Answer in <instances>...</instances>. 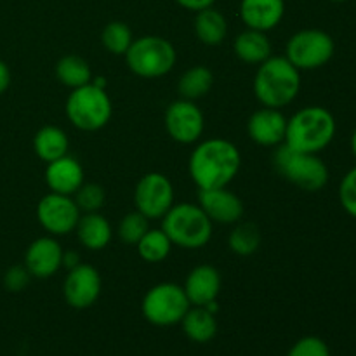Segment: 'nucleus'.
Here are the masks:
<instances>
[{
    "instance_id": "obj_14",
    "label": "nucleus",
    "mask_w": 356,
    "mask_h": 356,
    "mask_svg": "<svg viewBox=\"0 0 356 356\" xmlns=\"http://www.w3.org/2000/svg\"><path fill=\"white\" fill-rule=\"evenodd\" d=\"M198 205L209 216L212 222L219 225H236L243 218V202L238 195L226 188L198 190Z\"/></svg>"
},
{
    "instance_id": "obj_20",
    "label": "nucleus",
    "mask_w": 356,
    "mask_h": 356,
    "mask_svg": "<svg viewBox=\"0 0 356 356\" xmlns=\"http://www.w3.org/2000/svg\"><path fill=\"white\" fill-rule=\"evenodd\" d=\"M75 233L79 236V242L89 250L106 249L113 236L110 222L99 212H87V214L80 216Z\"/></svg>"
},
{
    "instance_id": "obj_21",
    "label": "nucleus",
    "mask_w": 356,
    "mask_h": 356,
    "mask_svg": "<svg viewBox=\"0 0 356 356\" xmlns=\"http://www.w3.org/2000/svg\"><path fill=\"white\" fill-rule=\"evenodd\" d=\"M184 336L198 344L211 343L218 334V318L204 306H190L181 320Z\"/></svg>"
},
{
    "instance_id": "obj_22",
    "label": "nucleus",
    "mask_w": 356,
    "mask_h": 356,
    "mask_svg": "<svg viewBox=\"0 0 356 356\" xmlns=\"http://www.w3.org/2000/svg\"><path fill=\"white\" fill-rule=\"evenodd\" d=\"M233 49L236 58L249 65H261L271 56V42L266 31L252 30V28H247L235 38Z\"/></svg>"
},
{
    "instance_id": "obj_27",
    "label": "nucleus",
    "mask_w": 356,
    "mask_h": 356,
    "mask_svg": "<svg viewBox=\"0 0 356 356\" xmlns=\"http://www.w3.org/2000/svg\"><path fill=\"white\" fill-rule=\"evenodd\" d=\"M136 249H138L139 257H141L143 261L156 264L162 263V261H165L167 257H169L170 249H172V242H170L169 236L163 233L162 228H149L148 232H146V235L139 240Z\"/></svg>"
},
{
    "instance_id": "obj_8",
    "label": "nucleus",
    "mask_w": 356,
    "mask_h": 356,
    "mask_svg": "<svg viewBox=\"0 0 356 356\" xmlns=\"http://www.w3.org/2000/svg\"><path fill=\"white\" fill-rule=\"evenodd\" d=\"M190 306L186 292L181 285L163 282L146 292L141 302V313L152 325L172 327L181 323Z\"/></svg>"
},
{
    "instance_id": "obj_9",
    "label": "nucleus",
    "mask_w": 356,
    "mask_h": 356,
    "mask_svg": "<svg viewBox=\"0 0 356 356\" xmlns=\"http://www.w3.org/2000/svg\"><path fill=\"white\" fill-rule=\"evenodd\" d=\"M336 52L334 38L327 31L308 28L292 35L285 47V58L299 70L309 72L325 66Z\"/></svg>"
},
{
    "instance_id": "obj_30",
    "label": "nucleus",
    "mask_w": 356,
    "mask_h": 356,
    "mask_svg": "<svg viewBox=\"0 0 356 356\" xmlns=\"http://www.w3.org/2000/svg\"><path fill=\"white\" fill-rule=\"evenodd\" d=\"M148 229L149 219L139 211H134L124 216V219H122L117 228V235L127 245H138V242L146 235Z\"/></svg>"
},
{
    "instance_id": "obj_36",
    "label": "nucleus",
    "mask_w": 356,
    "mask_h": 356,
    "mask_svg": "<svg viewBox=\"0 0 356 356\" xmlns=\"http://www.w3.org/2000/svg\"><path fill=\"white\" fill-rule=\"evenodd\" d=\"M80 263H82V261H80L79 252H75V250H66V252H63V266L68 271L79 266Z\"/></svg>"
},
{
    "instance_id": "obj_5",
    "label": "nucleus",
    "mask_w": 356,
    "mask_h": 356,
    "mask_svg": "<svg viewBox=\"0 0 356 356\" xmlns=\"http://www.w3.org/2000/svg\"><path fill=\"white\" fill-rule=\"evenodd\" d=\"M273 167L284 179L308 193L320 191L329 183V167L318 153L296 152L280 145L273 153Z\"/></svg>"
},
{
    "instance_id": "obj_10",
    "label": "nucleus",
    "mask_w": 356,
    "mask_h": 356,
    "mask_svg": "<svg viewBox=\"0 0 356 356\" xmlns=\"http://www.w3.org/2000/svg\"><path fill=\"white\" fill-rule=\"evenodd\" d=\"M136 211L146 218L162 219L174 205V186L162 172H148L138 181L134 191Z\"/></svg>"
},
{
    "instance_id": "obj_23",
    "label": "nucleus",
    "mask_w": 356,
    "mask_h": 356,
    "mask_svg": "<svg viewBox=\"0 0 356 356\" xmlns=\"http://www.w3.org/2000/svg\"><path fill=\"white\" fill-rule=\"evenodd\" d=\"M68 136H66V132L63 129L56 127V125H45L33 138L35 155L40 160H44L45 163L68 155Z\"/></svg>"
},
{
    "instance_id": "obj_32",
    "label": "nucleus",
    "mask_w": 356,
    "mask_h": 356,
    "mask_svg": "<svg viewBox=\"0 0 356 356\" xmlns=\"http://www.w3.org/2000/svg\"><path fill=\"white\" fill-rule=\"evenodd\" d=\"M287 356H330V350L323 339L316 336L301 337L289 350Z\"/></svg>"
},
{
    "instance_id": "obj_35",
    "label": "nucleus",
    "mask_w": 356,
    "mask_h": 356,
    "mask_svg": "<svg viewBox=\"0 0 356 356\" xmlns=\"http://www.w3.org/2000/svg\"><path fill=\"white\" fill-rule=\"evenodd\" d=\"M183 9L193 10V13H198V10H204L207 7L214 6L216 0H176Z\"/></svg>"
},
{
    "instance_id": "obj_13",
    "label": "nucleus",
    "mask_w": 356,
    "mask_h": 356,
    "mask_svg": "<svg viewBox=\"0 0 356 356\" xmlns=\"http://www.w3.org/2000/svg\"><path fill=\"white\" fill-rule=\"evenodd\" d=\"M101 287H103V282H101L99 271L90 264L80 263L66 275L65 284H63V296H65L66 305L72 308L87 309L97 302Z\"/></svg>"
},
{
    "instance_id": "obj_6",
    "label": "nucleus",
    "mask_w": 356,
    "mask_h": 356,
    "mask_svg": "<svg viewBox=\"0 0 356 356\" xmlns=\"http://www.w3.org/2000/svg\"><path fill=\"white\" fill-rule=\"evenodd\" d=\"M129 70L141 79H159L172 72L177 52L167 38L159 35H145L134 38L125 54Z\"/></svg>"
},
{
    "instance_id": "obj_38",
    "label": "nucleus",
    "mask_w": 356,
    "mask_h": 356,
    "mask_svg": "<svg viewBox=\"0 0 356 356\" xmlns=\"http://www.w3.org/2000/svg\"><path fill=\"white\" fill-rule=\"evenodd\" d=\"M351 149H353V155L356 156V129H355L353 136H351Z\"/></svg>"
},
{
    "instance_id": "obj_3",
    "label": "nucleus",
    "mask_w": 356,
    "mask_h": 356,
    "mask_svg": "<svg viewBox=\"0 0 356 356\" xmlns=\"http://www.w3.org/2000/svg\"><path fill=\"white\" fill-rule=\"evenodd\" d=\"M336 136V118L323 106H306L287 118L285 141L296 152L320 153Z\"/></svg>"
},
{
    "instance_id": "obj_18",
    "label": "nucleus",
    "mask_w": 356,
    "mask_h": 356,
    "mask_svg": "<svg viewBox=\"0 0 356 356\" xmlns=\"http://www.w3.org/2000/svg\"><path fill=\"white\" fill-rule=\"evenodd\" d=\"M45 183L54 193L73 197L76 190L83 184V169L80 162L73 156L65 155L52 160L45 167Z\"/></svg>"
},
{
    "instance_id": "obj_24",
    "label": "nucleus",
    "mask_w": 356,
    "mask_h": 356,
    "mask_svg": "<svg viewBox=\"0 0 356 356\" xmlns=\"http://www.w3.org/2000/svg\"><path fill=\"white\" fill-rule=\"evenodd\" d=\"M195 35L205 45H219L228 35V21L214 7L198 10L195 16Z\"/></svg>"
},
{
    "instance_id": "obj_19",
    "label": "nucleus",
    "mask_w": 356,
    "mask_h": 356,
    "mask_svg": "<svg viewBox=\"0 0 356 356\" xmlns=\"http://www.w3.org/2000/svg\"><path fill=\"white\" fill-rule=\"evenodd\" d=\"M285 14L284 0H242L240 17L247 28L270 31L280 24Z\"/></svg>"
},
{
    "instance_id": "obj_17",
    "label": "nucleus",
    "mask_w": 356,
    "mask_h": 356,
    "mask_svg": "<svg viewBox=\"0 0 356 356\" xmlns=\"http://www.w3.org/2000/svg\"><path fill=\"white\" fill-rule=\"evenodd\" d=\"M183 289L191 306H205L218 301L221 292V275L211 264H200L188 273Z\"/></svg>"
},
{
    "instance_id": "obj_29",
    "label": "nucleus",
    "mask_w": 356,
    "mask_h": 356,
    "mask_svg": "<svg viewBox=\"0 0 356 356\" xmlns=\"http://www.w3.org/2000/svg\"><path fill=\"white\" fill-rule=\"evenodd\" d=\"M101 42L103 47L113 56H125L134 42V35L129 24L122 21H111L101 31Z\"/></svg>"
},
{
    "instance_id": "obj_11",
    "label": "nucleus",
    "mask_w": 356,
    "mask_h": 356,
    "mask_svg": "<svg viewBox=\"0 0 356 356\" xmlns=\"http://www.w3.org/2000/svg\"><path fill=\"white\" fill-rule=\"evenodd\" d=\"M80 216V209L70 195L51 191L37 205L38 222L52 236H63L75 232Z\"/></svg>"
},
{
    "instance_id": "obj_15",
    "label": "nucleus",
    "mask_w": 356,
    "mask_h": 356,
    "mask_svg": "<svg viewBox=\"0 0 356 356\" xmlns=\"http://www.w3.org/2000/svg\"><path fill=\"white\" fill-rule=\"evenodd\" d=\"M63 252L65 250L54 236H40L28 245L24 252V268L31 278H51L63 266Z\"/></svg>"
},
{
    "instance_id": "obj_7",
    "label": "nucleus",
    "mask_w": 356,
    "mask_h": 356,
    "mask_svg": "<svg viewBox=\"0 0 356 356\" xmlns=\"http://www.w3.org/2000/svg\"><path fill=\"white\" fill-rule=\"evenodd\" d=\"M66 117L76 129L86 132H94L103 129L110 122L113 106L106 89L87 86L72 89V94L66 99Z\"/></svg>"
},
{
    "instance_id": "obj_28",
    "label": "nucleus",
    "mask_w": 356,
    "mask_h": 356,
    "mask_svg": "<svg viewBox=\"0 0 356 356\" xmlns=\"http://www.w3.org/2000/svg\"><path fill=\"white\" fill-rule=\"evenodd\" d=\"M261 229L256 222H236L233 232L228 236V245L238 256H252L261 247Z\"/></svg>"
},
{
    "instance_id": "obj_1",
    "label": "nucleus",
    "mask_w": 356,
    "mask_h": 356,
    "mask_svg": "<svg viewBox=\"0 0 356 356\" xmlns=\"http://www.w3.org/2000/svg\"><path fill=\"white\" fill-rule=\"evenodd\" d=\"M240 165L242 155L232 141L211 138L191 152L188 169L198 190H214L228 186L238 174Z\"/></svg>"
},
{
    "instance_id": "obj_37",
    "label": "nucleus",
    "mask_w": 356,
    "mask_h": 356,
    "mask_svg": "<svg viewBox=\"0 0 356 356\" xmlns=\"http://www.w3.org/2000/svg\"><path fill=\"white\" fill-rule=\"evenodd\" d=\"M10 86V70L6 63L0 59V94L6 92Z\"/></svg>"
},
{
    "instance_id": "obj_39",
    "label": "nucleus",
    "mask_w": 356,
    "mask_h": 356,
    "mask_svg": "<svg viewBox=\"0 0 356 356\" xmlns=\"http://www.w3.org/2000/svg\"><path fill=\"white\" fill-rule=\"evenodd\" d=\"M332 2H346V0H332Z\"/></svg>"
},
{
    "instance_id": "obj_2",
    "label": "nucleus",
    "mask_w": 356,
    "mask_h": 356,
    "mask_svg": "<svg viewBox=\"0 0 356 356\" xmlns=\"http://www.w3.org/2000/svg\"><path fill=\"white\" fill-rule=\"evenodd\" d=\"M256 99L266 108L287 106L301 90V72L285 56H270L254 76Z\"/></svg>"
},
{
    "instance_id": "obj_33",
    "label": "nucleus",
    "mask_w": 356,
    "mask_h": 356,
    "mask_svg": "<svg viewBox=\"0 0 356 356\" xmlns=\"http://www.w3.org/2000/svg\"><path fill=\"white\" fill-rule=\"evenodd\" d=\"M339 202L344 211L356 219V167L343 177L339 186Z\"/></svg>"
},
{
    "instance_id": "obj_16",
    "label": "nucleus",
    "mask_w": 356,
    "mask_h": 356,
    "mask_svg": "<svg viewBox=\"0 0 356 356\" xmlns=\"http://www.w3.org/2000/svg\"><path fill=\"white\" fill-rule=\"evenodd\" d=\"M287 118L277 108H259L247 122L249 138L259 146H280L285 141Z\"/></svg>"
},
{
    "instance_id": "obj_34",
    "label": "nucleus",
    "mask_w": 356,
    "mask_h": 356,
    "mask_svg": "<svg viewBox=\"0 0 356 356\" xmlns=\"http://www.w3.org/2000/svg\"><path fill=\"white\" fill-rule=\"evenodd\" d=\"M31 280V275L23 266H10L3 275V287L9 292H21L28 287Z\"/></svg>"
},
{
    "instance_id": "obj_26",
    "label": "nucleus",
    "mask_w": 356,
    "mask_h": 356,
    "mask_svg": "<svg viewBox=\"0 0 356 356\" xmlns=\"http://www.w3.org/2000/svg\"><path fill=\"white\" fill-rule=\"evenodd\" d=\"M56 76L63 86L70 87V89H76V87L87 86L92 82V70H90L89 63L83 58L75 54L63 56L56 65Z\"/></svg>"
},
{
    "instance_id": "obj_31",
    "label": "nucleus",
    "mask_w": 356,
    "mask_h": 356,
    "mask_svg": "<svg viewBox=\"0 0 356 356\" xmlns=\"http://www.w3.org/2000/svg\"><path fill=\"white\" fill-rule=\"evenodd\" d=\"M73 200H75L76 207L83 214H87V212H99L103 209L104 202H106V191H104V188L101 184H82L73 193Z\"/></svg>"
},
{
    "instance_id": "obj_12",
    "label": "nucleus",
    "mask_w": 356,
    "mask_h": 356,
    "mask_svg": "<svg viewBox=\"0 0 356 356\" xmlns=\"http://www.w3.org/2000/svg\"><path fill=\"white\" fill-rule=\"evenodd\" d=\"M167 134L181 145H191L202 138L205 118L195 101L177 99L170 103L163 117Z\"/></svg>"
},
{
    "instance_id": "obj_4",
    "label": "nucleus",
    "mask_w": 356,
    "mask_h": 356,
    "mask_svg": "<svg viewBox=\"0 0 356 356\" xmlns=\"http://www.w3.org/2000/svg\"><path fill=\"white\" fill-rule=\"evenodd\" d=\"M212 225L198 204H174L162 218V229L172 245L181 249H202L211 242Z\"/></svg>"
},
{
    "instance_id": "obj_25",
    "label": "nucleus",
    "mask_w": 356,
    "mask_h": 356,
    "mask_svg": "<svg viewBox=\"0 0 356 356\" xmlns=\"http://www.w3.org/2000/svg\"><path fill=\"white\" fill-rule=\"evenodd\" d=\"M212 83H214V75L211 70L204 65H197L181 75L177 82V92L181 99L197 101L211 92Z\"/></svg>"
}]
</instances>
